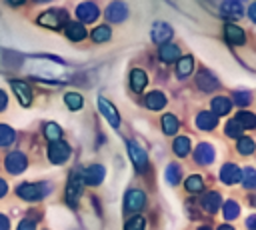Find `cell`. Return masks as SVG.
<instances>
[{
  "label": "cell",
  "mask_w": 256,
  "mask_h": 230,
  "mask_svg": "<svg viewBox=\"0 0 256 230\" xmlns=\"http://www.w3.org/2000/svg\"><path fill=\"white\" fill-rule=\"evenodd\" d=\"M48 188H50L48 184H30L28 182V184H20L16 188V194L24 200H40V198H44Z\"/></svg>",
  "instance_id": "1"
},
{
  "label": "cell",
  "mask_w": 256,
  "mask_h": 230,
  "mask_svg": "<svg viewBox=\"0 0 256 230\" xmlns=\"http://www.w3.org/2000/svg\"><path fill=\"white\" fill-rule=\"evenodd\" d=\"M126 146H128V154H130V160L134 162L136 170H138V172H144L146 166H148V154H146V150H144L138 142H132V140H130Z\"/></svg>",
  "instance_id": "2"
},
{
  "label": "cell",
  "mask_w": 256,
  "mask_h": 230,
  "mask_svg": "<svg viewBox=\"0 0 256 230\" xmlns=\"http://www.w3.org/2000/svg\"><path fill=\"white\" fill-rule=\"evenodd\" d=\"M64 20H66V12H62V10H48V12L38 16V24H42L46 28H52V30L60 28L64 24Z\"/></svg>",
  "instance_id": "3"
},
{
  "label": "cell",
  "mask_w": 256,
  "mask_h": 230,
  "mask_svg": "<svg viewBox=\"0 0 256 230\" xmlns=\"http://www.w3.org/2000/svg\"><path fill=\"white\" fill-rule=\"evenodd\" d=\"M48 158H50V162H54V164H62V162H66L68 158H70V146L66 144V142H52L50 146H48Z\"/></svg>",
  "instance_id": "4"
},
{
  "label": "cell",
  "mask_w": 256,
  "mask_h": 230,
  "mask_svg": "<svg viewBox=\"0 0 256 230\" xmlns=\"http://www.w3.org/2000/svg\"><path fill=\"white\" fill-rule=\"evenodd\" d=\"M82 176H78V174H72L70 176V180H68V186H66V202L70 204V206H76L78 204V198H80V194H82Z\"/></svg>",
  "instance_id": "5"
},
{
  "label": "cell",
  "mask_w": 256,
  "mask_h": 230,
  "mask_svg": "<svg viewBox=\"0 0 256 230\" xmlns=\"http://www.w3.org/2000/svg\"><path fill=\"white\" fill-rule=\"evenodd\" d=\"M98 108H100V114L108 120V124L112 126V128H118L120 126V116H118V110L104 98V96H100L98 98Z\"/></svg>",
  "instance_id": "6"
},
{
  "label": "cell",
  "mask_w": 256,
  "mask_h": 230,
  "mask_svg": "<svg viewBox=\"0 0 256 230\" xmlns=\"http://www.w3.org/2000/svg\"><path fill=\"white\" fill-rule=\"evenodd\" d=\"M106 176V170L102 164H92L88 166L84 172H82V182L84 184H90V186H98Z\"/></svg>",
  "instance_id": "7"
},
{
  "label": "cell",
  "mask_w": 256,
  "mask_h": 230,
  "mask_svg": "<svg viewBox=\"0 0 256 230\" xmlns=\"http://www.w3.org/2000/svg\"><path fill=\"white\" fill-rule=\"evenodd\" d=\"M146 202V196L142 190H128L124 196V210L126 212H138Z\"/></svg>",
  "instance_id": "8"
},
{
  "label": "cell",
  "mask_w": 256,
  "mask_h": 230,
  "mask_svg": "<svg viewBox=\"0 0 256 230\" xmlns=\"http://www.w3.org/2000/svg\"><path fill=\"white\" fill-rule=\"evenodd\" d=\"M26 156L22 152H10L4 160V168L10 172V174H20L24 168H26Z\"/></svg>",
  "instance_id": "9"
},
{
  "label": "cell",
  "mask_w": 256,
  "mask_h": 230,
  "mask_svg": "<svg viewBox=\"0 0 256 230\" xmlns=\"http://www.w3.org/2000/svg\"><path fill=\"white\" fill-rule=\"evenodd\" d=\"M98 14H100V10L94 2H82L76 8V16L80 18V22H94L98 18Z\"/></svg>",
  "instance_id": "10"
},
{
  "label": "cell",
  "mask_w": 256,
  "mask_h": 230,
  "mask_svg": "<svg viewBox=\"0 0 256 230\" xmlns=\"http://www.w3.org/2000/svg\"><path fill=\"white\" fill-rule=\"evenodd\" d=\"M172 28L166 24V22H154V26H152V40L156 42V44H160V46H164L170 38H172Z\"/></svg>",
  "instance_id": "11"
},
{
  "label": "cell",
  "mask_w": 256,
  "mask_h": 230,
  "mask_svg": "<svg viewBox=\"0 0 256 230\" xmlns=\"http://www.w3.org/2000/svg\"><path fill=\"white\" fill-rule=\"evenodd\" d=\"M194 158H196V162H198V164L206 166V164H212V162H214L216 152H214V148H212L210 144L202 142V144H198V146H196V150H194Z\"/></svg>",
  "instance_id": "12"
},
{
  "label": "cell",
  "mask_w": 256,
  "mask_h": 230,
  "mask_svg": "<svg viewBox=\"0 0 256 230\" xmlns=\"http://www.w3.org/2000/svg\"><path fill=\"white\" fill-rule=\"evenodd\" d=\"M12 90H14V94L18 96V100H20L22 106H30V102H32V90H30V86H28L26 82H22V80H12Z\"/></svg>",
  "instance_id": "13"
},
{
  "label": "cell",
  "mask_w": 256,
  "mask_h": 230,
  "mask_svg": "<svg viewBox=\"0 0 256 230\" xmlns=\"http://www.w3.org/2000/svg\"><path fill=\"white\" fill-rule=\"evenodd\" d=\"M126 16H128V6L124 2H112L106 8V18L110 22H122Z\"/></svg>",
  "instance_id": "14"
},
{
  "label": "cell",
  "mask_w": 256,
  "mask_h": 230,
  "mask_svg": "<svg viewBox=\"0 0 256 230\" xmlns=\"http://www.w3.org/2000/svg\"><path fill=\"white\" fill-rule=\"evenodd\" d=\"M240 176H242V172H240V168L236 164H224L220 168V180L224 184H234V182L240 180Z\"/></svg>",
  "instance_id": "15"
},
{
  "label": "cell",
  "mask_w": 256,
  "mask_h": 230,
  "mask_svg": "<svg viewBox=\"0 0 256 230\" xmlns=\"http://www.w3.org/2000/svg\"><path fill=\"white\" fill-rule=\"evenodd\" d=\"M200 202H202L204 210L210 212V214L218 212L220 206H222V198H220L218 192H206V194H202V200H200Z\"/></svg>",
  "instance_id": "16"
},
{
  "label": "cell",
  "mask_w": 256,
  "mask_h": 230,
  "mask_svg": "<svg viewBox=\"0 0 256 230\" xmlns=\"http://www.w3.org/2000/svg\"><path fill=\"white\" fill-rule=\"evenodd\" d=\"M196 84H198V88L204 90V92H212V90L218 88V80H216L208 70H202V72L196 76Z\"/></svg>",
  "instance_id": "17"
},
{
  "label": "cell",
  "mask_w": 256,
  "mask_h": 230,
  "mask_svg": "<svg viewBox=\"0 0 256 230\" xmlns=\"http://www.w3.org/2000/svg\"><path fill=\"white\" fill-rule=\"evenodd\" d=\"M224 36H226V40H228L230 44H234V46H240V44H244V40H246L244 30L238 28V26H234V24L224 26Z\"/></svg>",
  "instance_id": "18"
},
{
  "label": "cell",
  "mask_w": 256,
  "mask_h": 230,
  "mask_svg": "<svg viewBox=\"0 0 256 230\" xmlns=\"http://www.w3.org/2000/svg\"><path fill=\"white\" fill-rule=\"evenodd\" d=\"M230 108H232V100H230V98H226V96H216V98H212V114H214L216 118L228 114Z\"/></svg>",
  "instance_id": "19"
},
{
  "label": "cell",
  "mask_w": 256,
  "mask_h": 230,
  "mask_svg": "<svg viewBox=\"0 0 256 230\" xmlns=\"http://www.w3.org/2000/svg\"><path fill=\"white\" fill-rule=\"evenodd\" d=\"M158 56H160V60H162V62H166V64L176 62V60H178V56H180V48H178L176 44H164V46H160Z\"/></svg>",
  "instance_id": "20"
},
{
  "label": "cell",
  "mask_w": 256,
  "mask_h": 230,
  "mask_svg": "<svg viewBox=\"0 0 256 230\" xmlns=\"http://www.w3.org/2000/svg\"><path fill=\"white\" fill-rule=\"evenodd\" d=\"M146 84H148L146 72L140 70V68H134L132 74H130V86H132V90H134V92H142Z\"/></svg>",
  "instance_id": "21"
},
{
  "label": "cell",
  "mask_w": 256,
  "mask_h": 230,
  "mask_svg": "<svg viewBox=\"0 0 256 230\" xmlns=\"http://www.w3.org/2000/svg\"><path fill=\"white\" fill-rule=\"evenodd\" d=\"M216 124H218V118L212 114V112H200L198 116H196V126L200 128V130H214L216 128Z\"/></svg>",
  "instance_id": "22"
},
{
  "label": "cell",
  "mask_w": 256,
  "mask_h": 230,
  "mask_svg": "<svg viewBox=\"0 0 256 230\" xmlns=\"http://www.w3.org/2000/svg\"><path fill=\"white\" fill-rule=\"evenodd\" d=\"M144 104H146L150 110H160V108H164V106H166V96H164L162 92L154 90V92L146 94V98H144Z\"/></svg>",
  "instance_id": "23"
},
{
  "label": "cell",
  "mask_w": 256,
  "mask_h": 230,
  "mask_svg": "<svg viewBox=\"0 0 256 230\" xmlns=\"http://www.w3.org/2000/svg\"><path fill=\"white\" fill-rule=\"evenodd\" d=\"M234 120L242 126V130H252V128H256V114H252V112H248V110H240Z\"/></svg>",
  "instance_id": "24"
},
{
  "label": "cell",
  "mask_w": 256,
  "mask_h": 230,
  "mask_svg": "<svg viewBox=\"0 0 256 230\" xmlns=\"http://www.w3.org/2000/svg\"><path fill=\"white\" fill-rule=\"evenodd\" d=\"M64 32H66V36H68L70 40H74V42H78V40H82V38L86 36V30H84V26H82L80 22H68Z\"/></svg>",
  "instance_id": "25"
},
{
  "label": "cell",
  "mask_w": 256,
  "mask_h": 230,
  "mask_svg": "<svg viewBox=\"0 0 256 230\" xmlns=\"http://www.w3.org/2000/svg\"><path fill=\"white\" fill-rule=\"evenodd\" d=\"M192 68H194V58H192V56H182V58L176 62V74H178L180 78L188 76V74L192 72Z\"/></svg>",
  "instance_id": "26"
},
{
  "label": "cell",
  "mask_w": 256,
  "mask_h": 230,
  "mask_svg": "<svg viewBox=\"0 0 256 230\" xmlns=\"http://www.w3.org/2000/svg\"><path fill=\"white\" fill-rule=\"evenodd\" d=\"M222 12L230 18H240L244 8H242V2H236V0H230V2H224L222 4Z\"/></svg>",
  "instance_id": "27"
},
{
  "label": "cell",
  "mask_w": 256,
  "mask_h": 230,
  "mask_svg": "<svg viewBox=\"0 0 256 230\" xmlns=\"http://www.w3.org/2000/svg\"><path fill=\"white\" fill-rule=\"evenodd\" d=\"M178 128H180V122H178V118L174 114H164L162 116V130L166 134H176Z\"/></svg>",
  "instance_id": "28"
},
{
  "label": "cell",
  "mask_w": 256,
  "mask_h": 230,
  "mask_svg": "<svg viewBox=\"0 0 256 230\" xmlns=\"http://www.w3.org/2000/svg\"><path fill=\"white\" fill-rule=\"evenodd\" d=\"M172 150H174V154L176 156H186L188 152H190V140L186 138V136H178L176 140H174V144H172Z\"/></svg>",
  "instance_id": "29"
},
{
  "label": "cell",
  "mask_w": 256,
  "mask_h": 230,
  "mask_svg": "<svg viewBox=\"0 0 256 230\" xmlns=\"http://www.w3.org/2000/svg\"><path fill=\"white\" fill-rule=\"evenodd\" d=\"M184 186H186V190H188V192H192V194L202 192V190H204L202 176H200V174H192V176H188V178H186V182H184Z\"/></svg>",
  "instance_id": "30"
},
{
  "label": "cell",
  "mask_w": 256,
  "mask_h": 230,
  "mask_svg": "<svg viewBox=\"0 0 256 230\" xmlns=\"http://www.w3.org/2000/svg\"><path fill=\"white\" fill-rule=\"evenodd\" d=\"M14 138H16L14 130L10 126H6V124H0V146H4V148L10 146L14 142Z\"/></svg>",
  "instance_id": "31"
},
{
  "label": "cell",
  "mask_w": 256,
  "mask_h": 230,
  "mask_svg": "<svg viewBox=\"0 0 256 230\" xmlns=\"http://www.w3.org/2000/svg\"><path fill=\"white\" fill-rule=\"evenodd\" d=\"M44 136H46L50 142H58V140H60V136H62V130H60V126H58V124L48 122V124L44 126Z\"/></svg>",
  "instance_id": "32"
},
{
  "label": "cell",
  "mask_w": 256,
  "mask_h": 230,
  "mask_svg": "<svg viewBox=\"0 0 256 230\" xmlns=\"http://www.w3.org/2000/svg\"><path fill=\"white\" fill-rule=\"evenodd\" d=\"M236 150H238L240 154H252V152L256 150L254 140H252V138H246V136L238 138V142H236Z\"/></svg>",
  "instance_id": "33"
},
{
  "label": "cell",
  "mask_w": 256,
  "mask_h": 230,
  "mask_svg": "<svg viewBox=\"0 0 256 230\" xmlns=\"http://www.w3.org/2000/svg\"><path fill=\"white\" fill-rule=\"evenodd\" d=\"M240 180H242L244 188H256V170L254 168H244Z\"/></svg>",
  "instance_id": "34"
},
{
  "label": "cell",
  "mask_w": 256,
  "mask_h": 230,
  "mask_svg": "<svg viewBox=\"0 0 256 230\" xmlns=\"http://www.w3.org/2000/svg\"><path fill=\"white\" fill-rule=\"evenodd\" d=\"M64 102H66V106H68L70 110H80V108H82V104H84L82 96H80V94H76V92H68V94L64 96Z\"/></svg>",
  "instance_id": "35"
},
{
  "label": "cell",
  "mask_w": 256,
  "mask_h": 230,
  "mask_svg": "<svg viewBox=\"0 0 256 230\" xmlns=\"http://www.w3.org/2000/svg\"><path fill=\"white\" fill-rule=\"evenodd\" d=\"M110 36H112V32H110L108 26H96L92 30V40L94 42H106V40H110Z\"/></svg>",
  "instance_id": "36"
},
{
  "label": "cell",
  "mask_w": 256,
  "mask_h": 230,
  "mask_svg": "<svg viewBox=\"0 0 256 230\" xmlns=\"http://www.w3.org/2000/svg\"><path fill=\"white\" fill-rule=\"evenodd\" d=\"M222 212H224V218H226V220H234V218L240 214V206H238L234 200H226Z\"/></svg>",
  "instance_id": "37"
},
{
  "label": "cell",
  "mask_w": 256,
  "mask_h": 230,
  "mask_svg": "<svg viewBox=\"0 0 256 230\" xmlns=\"http://www.w3.org/2000/svg\"><path fill=\"white\" fill-rule=\"evenodd\" d=\"M166 180H168V184H178L180 182V166L178 164H170L168 168H166Z\"/></svg>",
  "instance_id": "38"
},
{
  "label": "cell",
  "mask_w": 256,
  "mask_h": 230,
  "mask_svg": "<svg viewBox=\"0 0 256 230\" xmlns=\"http://www.w3.org/2000/svg\"><path fill=\"white\" fill-rule=\"evenodd\" d=\"M224 130H226V134H228L230 138H236V140H238V138H242V126H240L236 120H230V122L226 124V128H224Z\"/></svg>",
  "instance_id": "39"
},
{
  "label": "cell",
  "mask_w": 256,
  "mask_h": 230,
  "mask_svg": "<svg viewBox=\"0 0 256 230\" xmlns=\"http://www.w3.org/2000/svg\"><path fill=\"white\" fill-rule=\"evenodd\" d=\"M144 226H146V220L142 216H134L126 222V230H144Z\"/></svg>",
  "instance_id": "40"
},
{
  "label": "cell",
  "mask_w": 256,
  "mask_h": 230,
  "mask_svg": "<svg viewBox=\"0 0 256 230\" xmlns=\"http://www.w3.org/2000/svg\"><path fill=\"white\" fill-rule=\"evenodd\" d=\"M250 94L248 92H236L234 94V102L238 104V106H246V104H250Z\"/></svg>",
  "instance_id": "41"
},
{
  "label": "cell",
  "mask_w": 256,
  "mask_h": 230,
  "mask_svg": "<svg viewBox=\"0 0 256 230\" xmlns=\"http://www.w3.org/2000/svg\"><path fill=\"white\" fill-rule=\"evenodd\" d=\"M18 230H36V224H34V220L24 218V220L18 224Z\"/></svg>",
  "instance_id": "42"
},
{
  "label": "cell",
  "mask_w": 256,
  "mask_h": 230,
  "mask_svg": "<svg viewBox=\"0 0 256 230\" xmlns=\"http://www.w3.org/2000/svg\"><path fill=\"white\" fill-rule=\"evenodd\" d=\"M8 228H10V220L4 214H0V230H8Z\"/></svg>",
  "instance_id": "43"
},
{
  "label": "cell",
  "mask_w": 256,
  "mask_h": 230,
  "mask_svg": "<svg viewBox=\"0 0 256 230\" xmlns=\"http://www.w3.org/2000/svg\"><path fill=\"white\" fill-rule=\"evenodd\" d=\"M6 104H8V96H6V92H2V90H0V110H4V108H6Z\"/></svg>",
  "instance_id": "44"
},
{
  "label": "cell",
  "mask_w": 256,
  "mask_h": 230,
  "mask_svg": "<svg viewBox=\"0 0 256 230\" xmlns=\"http://www.w3.org/2000/svg\"><path fill=\"white\" fill-rule=\"evenodd\" d=\"M248 16H250V20L256 24V2H254V4L248 8Z\"/></svg>",
  "instance_id": "45"
},
{
  "label": "cell",
  "mask_w": 256,
  "mask_h": 230,
  "mask_svg": "<svg viewBox=\"0 0 256 230\" xmlns=\"http://www.w3.org/2000/svg\"><path fill=\"white\" fill-rule=\"evenodd\" d=\"M246 226H248L250 230H256V216H250V218L246 220Z\"/></svg>",
  "instance_id": "46"
},
{
  "label": "cell",
  "mask_w": 256,
  "mask_h": 230,
  "mask_svg": "<svg viewBox=\"0 0 256 230\" xmlns=\"http://www.w3.org/2000/svg\"><path fill=\"white\" fill-rule=\"evenodd\" d=\"M6 190H8V184H6V182H4L2 178H0V198H2L4 194H6Z\"/></svg>",
  "instance_id": "47"
},
{
  "label": "cell",
  "mask_w": 256,
  "mask_h": 230,
  "mask_svg": "<svg viewBox=\"0 0 256 230\" xmlns=\"http://www.w3.org/2000/svg\"><path fill=\"white\" fill-rule=\"evenodd\" d=\"M218 230H234V228L228 226V224H222V226H218Z\"/></svg>",
  "instance_id": "48"
}]
</instances>
